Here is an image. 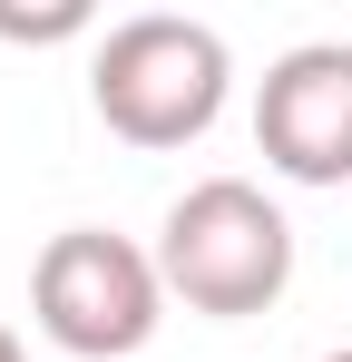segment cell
I'll list each match as a JSON object with an SVG mask.
<instances>
[{"label": "cell", "mask_w": 352, "mask_h": 362, "mask_svg": "<svg viewBox=\"0 0 352 362\" xmlns=\"http://www.w3.org/2000/svg\"><path fill=\"white\" fill-rule=\"evenodd\" d=\"M0 362H30V353H20V333H10V323H0Z\"/></svg>", "instance_id": "obj_6"}, {"label": "cell", "mask_w": 352, "mask_h": 362, "mask_svg": "<svg viewBox=\"0 0 352 362\" xmlns=\"http://www.w3.org/2000/svg\"><path fill=\"white\" fill-rule=\"evenodd\" d=\"M157 274L186 313H216V323H245L264 303H284L293 284V226L264 186L245 177H206L186 186L157 226Z\"/></svg>", "instance_id": "obj_1"}, {"label": "cell", "mask_w": 352, "mask_h": 362, "mask_svg": "<svg viewBox=\"0 0 352 362\" xmlns=\"http://www.w3.org/2000/svg\"><path fill=\"white\" fill-rule=\"evenodd\" d=\"M323 362H352V343H343V353H323Z\"/></svg>", "instance_id": "obj_7"}, {"label": "cell", "mask_w": 352, "mask_h": 362, "mask_svg": "<svg viewBox=\"0 0 352 362\" xmlns=\"http://www.w3.org/2000/svg\"><path fill=\"white\" fill-rule=\"evenodd\" d=\"M78 30H88L78 0H59V10H0V40H78Z\"/></svg>", "instance_id": "obj_5"}, {"label": "cell", "mask_w": 352, "mask_h": 362, "mask_svg": "<svg viewBox=\"0 0 352 362\" xmlns=\"http://www.w3.org/2000/svg\"><path fill=\"white\" fill-rule=\"evenodd\" d=\"M254 147L293 186H352V40H303L264 69Z\"/></svg>", "instance_id": "obj_4"}, {"label": "cell", "mask_w": 352, "mask_h": 362, "mask_svg": "<svg viewBox=\"0 0 352 362\" xmlns=\"http://www.w3.org/2000/svg\"><path fill=\"white\" fill-rule=\"evenodd\" d=\"M30 313H40V333L59 353L127 362V353H147V333L167 323V274H157V255H137L108 226H69L30 264Z\"/></svg>", "instance_id": "obj_3"}, {"label": "cell", "mask_w": 352, "mask_h": 362, "mask_svg": "<svg viewBox=\"0 0 352 362\" xmlns=\"http://www.w3.org/2000/svg\"><path fill=\"white\" fill-rule=\"evenodd\" d=\"M235 88V59H225V30L206 20H176V10H147V20H117L88 59V98L108 137L127 147H186L206 137L216 108Z\"/></svg>", "instance_id": "obj_2"}]
</instances>
